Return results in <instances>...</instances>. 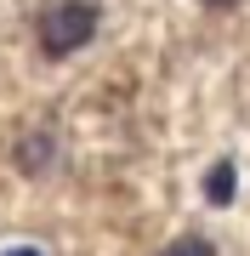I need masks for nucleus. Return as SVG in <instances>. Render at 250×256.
<instances>
[{
    "mask_svg": "<svg viewBox=\"0 0 250 256\" xmlns=\"http://www.w3.org/2000/svg\"><path fill=\"white\" fill-rule=\"evenodd\" d=\"M6 256H40V250H34V245H11Z\"/></svg>",
    "mask_w": 250,
    "mask_h": 256,
    "instance_id": "423d86ee",
    "label": "nucleus"
},
{
    "mask_svg": "<svg viewBox=\"0 0 250 256\" xmlns=\"http://www.w3.org/2000/svg\"><path fill=\"white\" fill-rule=\"evenodd\" d=\"M17 165H23L28 176L51 165V137H46V131H34V137H23V142H17Z\"/></svg>",
    "mask_w": 250,
    "mask_h": 256,
    "instance_id": "7ed1b4c3",
    "label": "nucleus"
},
{
    "mask_svg": "<svg viewBox=\"0 0 250 256\" xmlns=\"http://www.w3.org/2000/svg\"><path fill=\"white\" fill-rule=\"evenodd\" d=\"M165 256H216V245L205 234H188V239H176V245H165Z\"/></svg>",
    "mask_w": 250,
    "mask_h": 256,
    "instance_id": "20e7f679",
    "label": "nucleus"
},
{
    "mask_svg": "<svg viewBox=\"0 0 250 256\" xmlns=\"http://www.w3.org/2000/svg\"><path fill=\"white\" fill-rule=\"evenodd\" d=\"M199 6H211V12H228V6H239V0H199Z\"/></svg>",
    "mask_w": 250,
    "mask_h": 256,
    "instance_id": "39448f33",
    "label": "nucleus"
},
{
    "mask_svg": "<svg viewBox=\"0 0 250 256\" xmlns=\"http://www.w3.org/2000/svg\"><path fill=\"white\" fill-rule=\"evenodd\" d=\"M97 18L102 12L91 0H57V6H46L40 12V52L46 57H74L97 34Z\"/></svg>",
    "mask_w": 250,
    "mask_h": 256,
    "instance_id": "f257e3e1",
    "label": "nucleus"
},
{
    "mask_svg": "<svg viewBox=\"0 0 250 256\" xmlns=\"http://www.w3.org/2000/svg\"><path fill=\"white\" fill-rule=\"evenodd\" d=\"M233 194H239V165L216 160L211 171H205V200H211V205H233Z\"/></svg>",
    "mask_w": 250,
    "mask_h": 256,
    "instance_id": "f03ea898",
    "label": "nucleus"
}]
</instances>
